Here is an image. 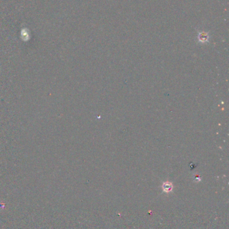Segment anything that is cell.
<instances>
[{"label":"cell","mask_w":229,"mask_h":229,"mask_svg":"<svg viewBox=\"0 0 229 229\" xmlns=\"http://www.w3.org/2000/svg\"><path fill=\"white\" fill-rule=\"evenodd\" d=\"M172 188H173L172 184L169 183V182H166V183H164V184H163V190L166 192H169L171 191Z\"/></svg>","instance_id":"cell-1"}]
</instances>
